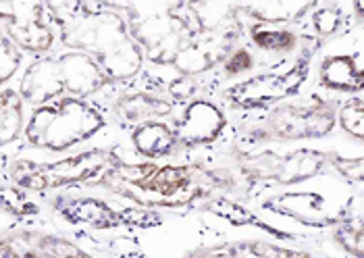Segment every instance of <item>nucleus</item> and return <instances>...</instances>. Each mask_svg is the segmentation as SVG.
I'll list each match as a JSON object with an SVG mask.
<instances>
[{"instance_id":"obj_1","label":"nucleus","mask_w":364,"mask_h":258,"mask_svg":"<svg viewBox=\"0 0 364 258\" xmlns=\"http://www.w3.org/2000/svg\"><path fill=\"white\" fill-rule=\"evenodd\" d=\"M56 33L65 48L94 58L112 84L132 82L144 69L146 57L140 44L127 21L114 11L85 4L71 21L56 28Z\"/></svg>"},{"instance_id":"obj_2","label":"nucleus","mask_w":364,"mask_h":258,"mask_svg":"<svg viewBox=\"0 0 364 258\" xmlns=\"http://www.w3.org/2000/svg\"><path fill=\"white\" fill-rule=\"evenodd\" d=\"M112 86L102 67L85 53L65 48L33 58L21 71L17 92L29 107H38L63 96L90 98Z\"/></svg>"},{"instance_id":"obj_3","label":"nucleus","mask_w":364,"mask_h":258,"mask_svg":"<svg viewBox=\"0 0 364 258\" xmlns=\"http://www.w3.org/2000/svg\"><path fill=\"white\" fill-rule=\"evenodd\" d=\"M107 125L105 113L87 98L63 96L31 109L23 125V138L31 148L67 152L96 138Z\"/></svg>"},{"instance_id":"obj_4","label":"nucleus","mask_w":364,"mask_h":258,"mask_svg":"<svg viewBox=\"0 0 364 258\" xmlns=\"http://www.w3.org/2000/svg\"><path fill=\"white\" fill-rule=\"evenodd\" d=\"M336 111L333 100L316 94L298 102L283 100L244 129L242 142L252 148L267 144L323 140L337 127Z\"/></svg>"},{"instance_id":"obj_5","label":"nucleus","mask_w":364,"mask_h":258,"mask_svg":"<svg viewBox=\"0 0 364 258\" xmlns=\"http://www.w3.org/2000/svg\"><path fill=\"white\" fill-rule=\"evenodd\" d=\"M196 179L192 165H161L144 158L140 163H127L119 158L111 171L96 183L111 190L112 194L129 198L140 206H177L175 198L190 194ZM183 204V202H181Z\"/></svg>"},{"instance_id":"obj_6","label":"nucleus","mask_w":364,"mask_h":258,"mask_svg":"<svg viewBox=\"0 0 364 258\" xmlns=\"http://www.w3.org/2000/svg\"><path fill=\"white\" fill-rule=\"evenodd\" d=\"M114 148H87L56 161L15 158L9 165V181L29 194H44L77 183H96L119 161Z\"/></svg>"},{"instance_id":"obj_7","label":"nucleus","mask_w":364,"mask_h":258,"mask_svg":"<svg viewBox=\"0 0 364 258\" xmlns=\"http://www.w3.org/2000/svg\"><path fill=\"white\" fill-rule=\"evenodd\" d=\"M333 152L316 148H294V150H233L229 161L244 173L254 188L264 183L296 186L321 175L331 167Z\"/></svg>"},{"instance_id":"obj_8","label":"nucleus","mask_w":364,"mask_h":258,"mask_svg":"<svg viewBox=\"0 0 364 258\" xmlns=\"http://www.w3.org/2000/svg\"><path fill=\"white\" fill-rule=\"evenodd\" d=\"M314 50H304L287 67H275L271 71L256 73L248 80H242L223 92V98L231 109L237 111H262L279 104L287 98H294L306 86L312 71Z\"/></svg>"},{"instance_id":"obj_9","label":"nucleus","mask_w":364,"mask_h":258,"mask_svg":"<svg viewBox=\"0 0 364 258\" xmlns=\"http://www.w3.org/2000/svg\"><path fill=\"white\" fill-rule=\"evenodd\" d=\"M53 208L65 223L85 230H150L163 225V217L148 206H112L87 194H60L53 200Z\"/></svg>"},{"instance_id":"obj_10","label":"nucleus","mask_w":364,"mask_h":258,"mask_svg":"<svg viewBox=\"0 0 364 258\" xmlns=\"http://www.w3.org/2000/svg\"><path fill=\"white\" fill-rule=\"evenodd\" d=\"M190 21L200 33L237 42L244 31V17L262 23H287L275 0H186Z\"/></svg>"},{"instance_id":"obj_11","label":"nucleus","mask_w":364,"mask_h":258,"mask_svg":"<svg viewBox=\"0 0 364 258\" xmlns=\"http://www.w3.org/2000/svg\"><path fill=\"white\" fill-rule=\"evenodd\" d=\"M0 21L21 53L46 55L56 42V29L44 0H0Z\"/></svg>"},{"instance_id":"obj_12","label":"nucleus","mask_w":364,"mask_h":258,"mask_svg":"<svg viewBox=\"0 0 364 258\" xmlns=\"http://www.w3.org/2000/svg\"><path fill=\"white\" fill-rule=\"evenodd\" d=\"M179 148H200L217 142L227 129V115L219 104L206 98H194L183 104L173 123Z\"/></svg>"},{"instance_id":"obj_13","label":"nucleus","mask_w":364,"mask_h":258,"mask_svg":"<svg viewBox=\"0 0 364 258\" xmlns=\"http://www.w3.org/2000/svg\"><path fill=\"white\" fill-rule=\"evenodd\" d=\"M0 257L6 258H85L87 252L71 240L42 230L0 233Z\"/></svg>"},{"instance_id":"obj_14","label":"nucleus","mask_w":364,"mask_h":258,"mask_svg":"<svg viewBox=\"0 0 364 258\" xmlns=\"http://www.w3.org/2000/svg\"><path fill=\"white\" fill-rule=\"evenodd\" d=\"M233 46H235V42H231V40L194 31L183 42V46L177 50V55L173 57L168 67H173L177 73L200 77V75L217 69L225 60V57L233 50Z\"/></svg>"},{"instance_id":"obj_15","label":"nucleus","mask_w":364,"mask_h":258,"mask_svg":"<svg viewBox=\"0 0 364 258\" xmlns=\"http://www.w3.org/2000/svg\"><path fill=\"white\" fill-rule=\"evenodd\" d=\"M183 204H186V206L200 208V210H204V213H210V215H215L217 219H223V221L231 223V225H237V227H244V225L256 227V230L264 231V233H269V235H275V237H279V240L291 237L289 233L275 230L273 225L264 223L262 219H258V217L254 215L250 208H244L242 204H237L235 200L227 198L225 194H208L206 190H200V188H198V190H192V192L188 194V198L183 200ZM183 204H181V206H183Z\"/></svg>"},{"instance_id":"obj_16","label":"nucleus","mask_w":364,"mask_h":258,"mask_svg":"<svg viewBox=\"0 0 364 258\" xmlns=\"http://www.w3.org/2000/svg\"><path fill=\"white\" fill-rule=\"evenodd\" d=\"M173 113L175 104L154 90H125L112 102V115L123 127H134L152 119H167Z\"/></svg>"},{"instance_id":"obj_17","label":"nucleus","mask_w":364,"mask_h":258,"mask_svg":"<svg viewBox=\"0 0 364 258\" xmlns=\"http://www.w3.org/2000/svg\"><path fill=\"white\" fill-rule=\"evenodd\" d=\"M92 4L119 13L127 21L129 31L168 15L183 13L186 9V0H92Z\"/></svg>"},{"instance_id":"obj_18","label":"nucleus","mask_w":364,"mask_h":258,"mask_svg":"<svg viewBox=\"0 0 364 258\" xmlns=\"http://www.w3.org/2000/svg\"><path fill=\"white\" fill-rule=\"evenodd\" d=\"M129 142H132L134 152L140 158H148V161L167 158L171 154H175V150L179 148L175 127L163 119H152V121L134 125L129 131Z\"/></svg>"},{"instance_id":"obj_19","label":"nucleus","mask_w":364,"mask_h":258,"mask_svg":"<svg viewBox=\"0 0 364 258\" xmlns=\"http://www.w3.org/2000/svg\"><path fill=\"white\" fill-rule=\"evenodd\" d=\"M318 84L329 92L358 94L363 92V60L360 55H329L318 65Z\"/></svg>"},{"instance_id":"obj_20","label":"nucleus","mask_w":364,"mask_h":258,"mask_svg":"<svg viewBox=\"0 0 364 258\" xmlns=\"http://www.w3.org/2000/svg\"><path fill=\"white\" fill-rule=\"evenodd\" d=\"M262 208L309 223L312 219L318 221L327 213V202L318 192H283L269 196L262 202Z\"/></svg>"},{"instance_id":"obj_21","label":"nucleus","mask_w":364,"mask_h":258,"mask_svg":"<svg viewBox=\"0 0 364 258\" xmlns=\"http://www.w3.org/2000/svg\"><path fill=\"white\" fill-rule=\"evenodd\" d=\"M204 257H225V258H302L309 257L302 250L277 246L273 242L262 240H237V242H223L221 246H213L206 250H198Z\"/></svg>"},{"instance_id":"obj_22","label":"nucleus","mask_w":364,"mask_h":258,"mask_svg":"<svg viewBox=\"0 0 364 258\" xmlns=\"http://www.w3.org/2000/svg\"><path fill=\"white\" fill-rule=\"evenodd\" d=\"M26 125V102L15 87H0V148L19 140Z\"/></svg>"},{"instance_id":"obj_23","label":"nucleus","mask_w":364,"mask_h":258,"mask_svg":"<svg viewBox=\"0 0 364 258\" xmlns=\"http://www.w3.org/2000/svg\"><path fill=\"white\" fill-rule=\"evenodd\" d=\"M279 23H262L256 21L248 29V36L252 40V44L269 55H291L298 44H300V36L289 28H277Z\"/></svg>"},{"instance_id":"obj_24","label":"nucleus","mask_w":364,"mask_h":258,"mask_svg":"<svg viewBox=\"0 0 364 258\" xmlns=\"http://www.w3.org/2000/svg\"><path fill=\"white\" fill-rule=\"evenodd\" d=\"M0 210L13 217H33L40 213V206L23 188L15 186L13 181L9 183L0 181Z\"/></svg>"},{"instance_id":"obj_25","label":"nucleus","mask_w":364,"mask_h":258,"mask_svg":"<svg viewBox=\"0 0 364 258\" xmlns=\"http://www.w3.org/2000/svg\"><path fill=\"white\" fill-rule=\"evenodd\" d=\"M363 98L360 96H350L346 102L339 104L336 111V119L339 127L343 129L346 136L354 138L356 142L364 140V109Z\"/></svg>"},{"instance_id":"obj_26","label":"nucleus","mask_w":364,"mask_h":258,"mask_svg":"<svg viewBox=\"0 0 364 258\" xmlns=\"http://www.w3.org/2000/svg\"><path fill=\"white\" fill-rule=\"evenodd\" d=\"M333 240L337 246H341L350 257L363 258L364 257V237H363V221L360 215L356 219H346L339 221L333 227Z\"/></svg>"},{"instance_id":"obj_27","label":"nucleus","mask_w":364,"mask_h":258,"mask_svg":"<svg viewBox=\"0 0 364 258\" xmlns=\"http://www.w3.org/2000/svg\"><path fill=\"white\" fill-rule=\"evenodd\" d=\"M23 67V53L6 36L0 21V87H4Z\"/></svg>"},{"instance_id":"obj_28","label":"nucleus","mask_w":364,"mask_h":258,"mask_svg":"<svg viewBox=\"0 0 364 258\" xmlns=\"http://www.w3.org/2000/svg\"><path fill=\"white\" fill-rule=\"evenodd\" d=\"M198 90H200V80L194 75H186V73H177L163 87L165 96H168V100L173 104H186V102L194 100Z\"/></svg>"},{"instance_id":"obj_29","label":"nucleus","mask_w":364,"mask_h":258,"mask_svg":"<svg viewBox=\"0 0 364 258\" xmlns=\"http://www.w3.org/2000/svg\"><path fill=\"white\" fill-rule=\"evenodd\" d=\"M341 19H343L341 9L329 4V6L314 9V13L310 17V23H312V29H314L316 36L329 38V36H333L337 29L341 28Z\"/></svg>"},{"instance_id":"obj_30","label":"nucleus","mask_w":364,"mask_h":258,"mask_svg":"<svg viewBox=\"0 0 364 258\" xmlns=\"http://www.w3.org/2000/svg\"><path fill=\"white\" fill-rule=\"evenodd\" d=\"M85 4H87V0H44L46 13H48L55 29L71 21Z\"/></svg>"},{"instance_id":"obj_31","label":"nucleus","mask_w":364,"mask_h":258,"mask_svg":"<svg viewBox=\"0 0 364 258\" xmlns=\"http://www.w3.org/2000/svg\"><path fill=\"white\" fill-rule=\"evenodd\" d=\"M254 67V55L250 53V48L246 46H237L233 48L225 60L221 63V69H223L225 77H235V75H242V73H248Z\"/></svg>"},{"instance_id":"obj_32","label":"nucleus","mask_w":364,"mask_h":258,"mask_svg":"<svg viewBox=\"0 0 364 258\" xmlns=\"http://www.w3.org/2000/svg\"><path fill=\"white\" fill-rule=\"evenodd\" d=\"M279 4L281 13L285 15L287 23H298L302 21L310 11L316 9L318 0H275Z\"/></svg>"},{"instance_id":"obj_33","label":"nucleus","mask_w":364,"mask_h":258,"mask_svg":"<svg viewBox=\"0 0 364 258\" xmlns=\"http://www.w3.org/2000/svg\"><path fill=\"white\" fill-rule=\"evenodd\" d=\"M331 167L336 169L339 175H343L346 179H354V181H363V156L356 158H346L333 152L331 158Z\"/></svg>"},{"instance_id":"obj_34","label":"nucleus","mask_w":364,"mask_h":258,"mask_svg":"<svg viewBox=\"0 0 364 258\" xmlns=\"http://www.w3.org/2000/svg\"><path fill=\"white\" fill-rule=\"evenodd\" d=\"M352 9H354V13H356V19H358V23H363V0H354Z\"/></svg>"}]
</instances>
